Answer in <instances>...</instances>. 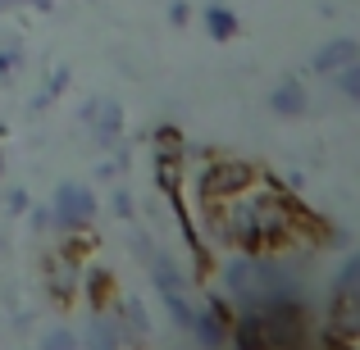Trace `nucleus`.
<instances>
[{"mask_svg":"<svg viewBox=\"0 0 360 350\" xmlns=\"http://www.w3.org/2000/svg\"><path fill=\"white\" fill-rule=\"evenodd\" d=\"M87 287H91V300H96V305H101V296H105V291H110V273L91 269V273H87Z\"/></svg>","mask_w":360,"mask_h":350,"instance_id":"nucleus-18","label":"nucleus"},{"mask_svg":"<svg viewBox=\"0 0 360 350\" xmlns=\"http://www.w3.org/2000/svg\"><path fill=\"white\" fill-rule=\"evenodd\" d=\"M82 119L96 123L101 146H115V141H119V132H123V109L115 105V100H91V105L82 109Z\"/></svg>","mask_w":360,"mask_h":350,"instance_id":"nucleus-7","label":"nucleus"},{"mask_svg":"<svg viewBox=\"0 0 360 350\" xmlns=\"http://www.w3.org/2000/svg\"><path fill=\"white\" fill-rule=\"evenodd\" d=\"M229 328H233V318H229V309H224V300H210V309H205V314H196L192 332L201 337L205 350H219L224 342H229Z\"/></svg>","mask_w":360,"mask_h":350,"instance_id":"nucleus-5","label":"nucleus"},{"mask_svg":"<svg viewBox=\"0 0 360 350\" xmlns=\"http://www.w3.org/2000/svg\"><path fill=\"white\" fill-rule=\"evenodd\" d=\"M187 18H192V5H187V0H174V5H169V23H174V27H183Z\"/></svg>","mask_w":360,"mask_h":350,"instance_id":"nucleus-19","label":"nucleus"},{"mask_svg":"<svg viewBox=\"0 0 360 350\" xmlns=\"http://www.w3.org/2000/svg\"><path fill=\"white\" fill-rule=\"evenodd\" d=\"M115 214H119V219H128V214H132V201H128V196H115Z\"/></svg>","mask_w":360,"mask_h":350,"instance_id":"nucleus-20","label":"nucleus"},{"mask_svg":"<svg viewBox=\"0 0 360 350\" xmlns=\"http://www.w3.org/2000/svg\"><path fill=\"white\" fill-rule=\"evenodd\" d=\"M0 168H5V155H0Z\"/></svg>","mask_w":360,"mask_h":350,"instance_id":"nucleus-22","label":"nucleus"},{"mask_svg":"<svg viewBox=\"0 0 360 350\" xmlns=\"http://www.w3.org/2000/svg\"><path fill=\"white\" fill-rule=\"evenodd\" d=\"M78 346H82V350H119V328L105 323V318H91L87 337H82Z\"/></svg>","mask_w":360,"mask_h":350,"instance_id":"nucleus-11","label":"nucleus"},{"mask_svg":"<svg viewBox=\"0 0 360 350\" xmlns=\"http://www.w3.org/2000/svg\"><path fill=\"white\" fill-rule=\"evenodd\" d=\"M229 337L238 342V350H269V342H264V323H260V309H246L242 318H233Z\"/></svg>","mask_w":360,"mask_h":350,"instance_id":"nucleus-9","label":"nucleus"},{"mask_svg":"<svg viewBox=\"0 0 360 350\" xmlns=\"http://www.w3.org/2000/svg\"><path fill=\"white\" fill-rule=\"evenodd\" d=\"M360 60V46H356V36H333V41H324L315 51V60H310V69L319 73V78H333L338 69H347V64H356Z\"/></svg>","mask_w":360,"mask_h":350,"instance_id":"nucleus-4","label":"nucleus"},{"mask_svg":"<svg viewBox=\"0 0 360 350\" xmlns=\"http://www.w3.org/2000/svg\"><path fill=\"white\" fill-rule=\"evenodd\" d=\"M46 282H51V291L60 300H69L73 291H78V264H73L69 250H60V255H51V260H46Z\"/></svg>","mask_w":360,"mask_h":350,"instance_id":"nucleus-8","label":"nucleus"},{"mask_svg":"<svg viewBox=\"0 0 360 350\" xmlns=\"http://www.w3.org/2000/svg\"><path fill=\"white\" fill-rule=\"evenodd\" d=\"M9 210H27V196L23 191H9Z\"/></svg>","mask_w":360,"mask_h":350,"instance_id":"nucleus-21","label":"nucleus"},{"mask_svg":"<svg viewBox=\"0 0 360 350\" xmlns=\"http://www.w3.org/2000/svg\"><path fill=\"white\" fill-rule=\"evenodd\" d=\"M306 105H310V96H306V87H301L297 78H283L278 87L269 91V109L278 119H301V114H306Z\"/></svg>","mask_w":360,"mask_h":350,"instance_id":"nucleus-6","label":"nucleus"},{"mask_svg":"<svg viewBox=\"0 0 360 350\" xmlns=\"http://www.w3.org/2000/svg\"><path fill=\"white\" fill-rule=\"evenodd\" d=\"M328 332L347 337V342H356L360 332V291H333L328 296Z\"/></svg>","mask_w":360,"mask_h":350,"instance_id":"nucleus-3","label":"nucleus"},{"mask_svg":"<svg viewBox=\"0 0 360 350\" xmlns=\"http://www.w3.org/2000/svg\"><path fill=\"white\" fill-rule=\"evenodd\" d=\"M333 78H338V91H342L347 100H360V60L347 64V69H338Z\"/></svg>","mask_w":360,"mask_h":350,"instance_id":"nucleus-14","label":"nucleus"},{"mask_svg":"<svg viewBox=\"0 0 360 350\" xmlns=\"http://www.w3.org/2000/svg\"><path fill=\"white\" fill-rule=\"evenodd\" d=\"M123 323H128L132 337H146V309H141V300H123Z\"/></svg>","mask_w":360,"mask_h":350,"instance_id":"nucleus-16","label":"nucleus"},{"mask_svg":"<svg viewBox=\"0 0 360 350\" xmlns=\"http://www.w3.org/2000/svg\"><path fill=\"white\" fill-rule=\"evenodd\" d=\"M150 273H155V287L160 291H178V269H174V260H165V255H150Z\"/></svg>","mask_w":360,"mask_h":350,"instance_id":"nucleus-12","label":"nucleus"},{"mask_svg":"<svg viewBox=\"0 0 360 350\" xmlns=\"http://www.w3.org/2000/svg\"><path fill=\"white\" fill-rule=\"evenodd\" d=\"M205 32H210L214 41H233V36H238V14H233L229 5H205Z\"/></svg>","mask_w":360,"mask_h":350,"instance_id":"nucleus-10","label":"nucleus"},{"mask_svg":"<svg viewBox=\"0 0 360 350\" xmlns=\"http://www.w3.org/2000/svg\"><path fill=\"white\" fill-rule=\"evenodd\" d=\"M165 305H169V314H174V323H178V328H187V332H192V323H196V309L187 305V300L178 296V291H165Z\"/></svg>","mask_w":360,"mask_h":350,"instance_id":"nucleus-13","label":"nucleus"},{"mask_svg":"<svg viewBox=\"0 0 360 350\" xmlns=\"http://www.w3.org/2000/svg\"><path fill=\"white\" fill-rule=\"evenodd\" d=\"M18 64H23V51H18V41H5V46H0V82L14 78Z\"/></svg>","mask_w":360,"mask_h":350,"instance_id":"nucleus-15","label":"nucleus"},{"mask_svg":"<svg viewBox=\"0 0 360 350\" xmlns=\"http://www.w3.org/2000/svg\"><path fill=\"white\" fill-rule=\"evenodd\" d=\"M41 350H82L78 337L69 332V328H51V332L41 337Z\"/></svg>","mask_w":360,"mask_h":350,"instance_id":"nucleus-17","label":"nucleus"},{"mask_svg":"<svg viewBox=\"0 0 360 350\" xmlns=\"http://www.w3.org/2000/svg\"><path fill=\"white\" fill-rule=\"evenodd\" d=\"M96 219V196L87 191L82 182H60L51 201V223H60L64 232H82L87 223Z\"/></svg>","mask_w":360,"mask_h":350,"instance_id":"nucleus-2","label":"nucleus"},{"mask_svg":"<svg viewBox=\"0 0 360 350\" xmlns=\"http://www.w3.org/2000/svg\"><path fill=\"white\" fill-rule=\"evenodd\" d=\"M260 182V168L246 159H210L201 173V205H229L233 196L251 191Z\"/></svg>","mask_w":360,"mask_h":350,"instance_id":"nucleus-1","label":"nucleus"}]
</instances>
